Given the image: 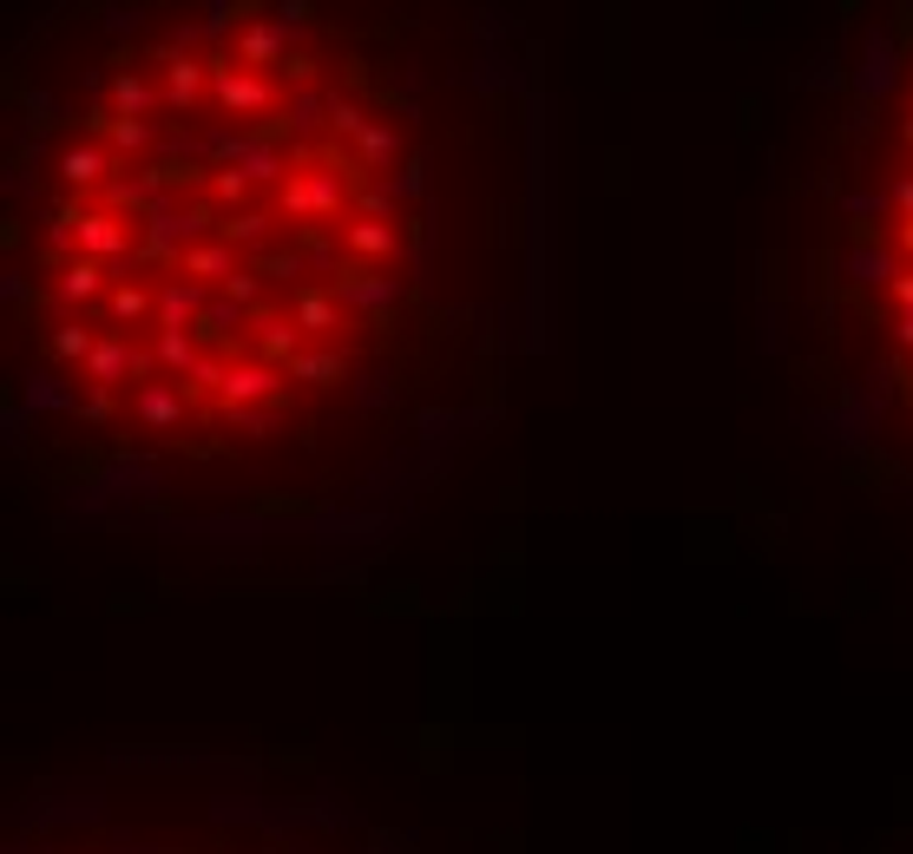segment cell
I'll list each match as a JSON object with an SVG mask.
<instances>
[{
	"instance_id": "6da1fadb",
	"label": "cell",
	"mask_w": 913,
	"mask_h": 854,
	"mask_svg": "<svg viewBox=\"0 0 913 854\" xmlns=\"http://www.w3.org/2000/svg\"><path fill=\"white\" fill-rule=\"evenodd\" d=\"M526 277L493 99L296 0L151 13L27 99L7 427L139 526L343 533L487 408Z\"/></svg>"
},
{
	"instance_id": "7a4b0ae2",
	"label": "cell",
	"mask_w": 913,
	"mask_h": 854,
	"mask_svg": "<svg viewBox=\"0 0 913 854\" xmlns=\"http://www.w3.org/2000/svg\"><path fill=\"white\" fill-rule=\"evenodd\" d=\"M0 854H427L343 783L250 749H99L40 769L0 815Z\"/></svg>"
},
{
	"instance_id": "3957f363",
	"label": "cell",
	"mask_w": 913,
	"mask_h": 854,
	"mask_svg": "<svg viewBox=\"0 0 913 854\" xmlns=\"http://www.w3.org/2000/svg\"><path fill=\"white\" fill-rule=\"evenodd\" d=\"M808 309L822 395L874 460L913 480V53L822 171Z\"/></svg>"
}]
</instances>
